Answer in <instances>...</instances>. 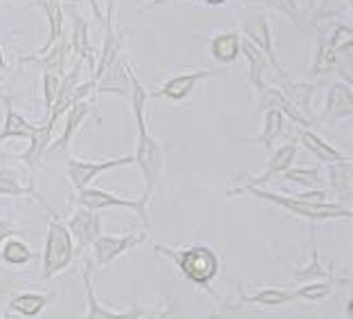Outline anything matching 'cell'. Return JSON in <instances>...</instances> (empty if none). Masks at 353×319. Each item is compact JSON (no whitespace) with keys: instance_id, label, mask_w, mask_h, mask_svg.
I'll return each mask as SVG.
<instances>
[{"instance_id":"obj_1","label":"cell","mask_w":353,"mask_h":319,"mask_svg":"<svg viewBox=\"0 0 353 319\" xmlns=\"http://www.w3.org/2000/svg\"><path fill=\"white\" fill-rule=\"evenodd\" d=\"M230 196H252L259 198L263 203H270L274 207H279L281 212L292 214L301 220L308 223H329V220H351L353 212L349 207H344L342 203H322V205H311L299 200L295 196L288 194H279V192H268V189H259V187H236L230 189Z\"/></svg>"},{"instance_id":"obj_2","label":"cell","mask_w":353,"mask_h":319,"mask_svg":"<svg viewBox=\"0 0 353 319\" xmlns=\"http://www.w3.org/2000/svg\"><path fill=\"white\" fill-rule=\"evenodd\" d=\"M156 252L160 256H167L169 261H174L178 272L183 274L187 281H192L194 286L208 290L212 297H216L210 288V283L219 277L221 272V256L212 245H189V247H169V245H160L156 243Z\"/></svg>"},{"instance_id":"obj_3","label":"cell","mask_w":353,"mask_h":319,"mask_svg":"<svg viewBox=\"0 0 353 319\" xmlns=\"http://www.w3.org/2000/svg\"><path fill=\"white\" fill-rule=\"evenodd\" d=\"M74 240L68 231L65 223L59 218L57 212H50L48 220V234L46 245H43V258H41V281L54 279L57 274L68 270L74 261Z\"/></svg>"},{"instance_id":"obj_4","label":"cell","mask_w":353,"mask_h":319,"mask_svg":"<svg viewBox=\"0 0 353 319\" xmlns=\"http://www.w3.org/2000/svg\"><path fill=\"white\" fill-rule=\"evenodd\" d=\"M236 7L241 10V32H239L241 39H245L259 52H263V56L268 59V63H272V70L286 81V74H283V68L277 59V52H274L268 10H265L261 3H239Z\"/></svg>"},{"instance_id":"obj_5","label":"cell","mask_w":353,"mask_h":319,"mask_svg":"<svg viewBox=\"0 0 353 319\" xmlns=\"http://www.w3.org/2000/svg\"><path fill=\"white\" fill-rule=\"evenodd\" d=\"M133 160H135V165L140 167L142 178H144V194L140 196V200L149 207L160 178L165 174V149H162L156 137L149 133L146 124L137 126V144H135Z\"/></svg>"},{"instance_id":"obj_6","label":"cell","mask_w":353,"mask_h":319,"mask_svg":"<svg viewBox=\"0 0 353 319\" xmlns=\"http://www.w3.org/2000/svg\"><path fill=\"white\" fill-rule=\"evenodd\" d=\"M133 165H135L133 155H115V158H106V160H81L68 155L65 174H68V183H70L74 192H81L85 187H92V180L106 174V171L133 167Z\"/></svg>"},{"instance_id":"obj_7","label":"cell","mask_w":353,"mask_h":319,"mask_svg":"<svg viewBox=\"0 0 353 319\" xmlns=\"http://www.w3.org/2000/svg\"><path fill=\"white\" fill-rule=\"evenodd\" d=\"M77 207H85V209H92V212L108 209V207H122V209L135 212L137 216H140V220L144 223V227L151 229L149 212H146V205L140 200V198H137V200H131V198H124L115 192H106V189L85 187L81 192H77Z\"/></svg>"},{"instance_id":"obj_8","label":"cell","mask_w":353,"mask_h":319,"mask_svg":"<svg viewBox=\"0 0 353 319\" xmlns=\"http://www.w3.org/2000/svg\"><path fill=\"white\" fill-rule=\"evenodd\" d=\"M149 238L146 231H128V234L115 236V234H101L92 243V258L99 268H108L113 265L119 256H124L126 252H131L137 245H142Z\"/></svg>"},{"instance_id":"obj_9","label":"cell","mask_w":353,"mask_h":319,"mask_svg":"<svg viewBox=\"0 0 353 319\" xmlns=\"http://www.w3.org/2000/svg\"><path fill=\"white\" fill-rule=\"evenodd\" d=\"M65 227L74 240V256H79L88 247H92L94 240L104 234L101 231V214L85 209V207H77L70 214V218H68Z\"/></svg>"},{"instance_id":"obj_10","label":"cell","mask_w":353,"mask_h":319,"mask_svg":"<svg viewBox=\"0 0 353 319\" xmlns=\"http://www.w3.org/2000/svg\"><path fill=\"white\" fill-rule=\"evenodd\" d=\"M92 263L85 261V268H83V288H85V315L81 319H144L146 317V310L140 308V304H131L128 310H110L106 308L101 301L97 299V292H94L92 286Z\"/></svg>"},{"instance_id":"obj_11","label":"cell","mask_w":353,"mask_h":319,"mask_svg":"<svg viewBox=\"0 0 353 319\" xmlns=\"http://www.w3.org/2000/svg\"><path fill=\"white\" fill-rule=\"evenodd\" d=\"M216 76H223V70H196V72H187V74H176L151 94L153 97H160V99L165 97L174 103H180V101H187L192 97L201 83L216 79Z\"/></svg>"},{"instance_id":"obj_12","label":"cell","mask_w":353,"mask_h":319,"mask_svg":"<svg viewBox=\"0 0 353 319\" xmlns=\"http://www.w3.org/2000/svg\"><path fill=\"white\" fill-rule=\"evenodd\" d=\"M63 12L70 14L72 19V30H70V48L74 52V59H79L90 68V76L94 74V65H97V52L92 48L90 41V25L83 19L79 7L72 3H63Z\"/></svg>"},{"instance_id":"obj_13","label":"cell","mask_w":353,"mask_h":319,"mask_svg":"<svg viewBox=\"0 0 353 319\" xmlns=\"http://www.w3.org/2000/svg\"><path fill=\"white\" fill-rule=\"evenodd\" d=\"M88 117H94V122H101V115L97 113V103L90 101V99L74 103V106L65 113V126H63L61 135H59L57 140L48 146V151H57V153H65L68 155V149H70L74 135L79 133V128L83 126V122Z\"/></svg>"},{"instance_id":"obj_14","label":"cell","mask_w":353,"mask_h":319,"mask_svg":"<svg viewBox=\"0 0 353 319\" xmlns=\"http://www.w3.org/2000/svg\"><path fill=\"white\" fill-rule=\"evenodd\" d=\"M254 92V99H256V113H265V110H277V113H281L283 117H288L290 122H295L299 128H315L313 122H308L306 117H301L297 113V108L292 106V103L283 97L279 88H274V85H268L263 83L261 88L252 90Z\"/></svg>"},{"instance_id":"obj_15","label":"cell","mask_w":353,"mask_h":319,"mask_svg":"<svg viewBox=\"0 0 353 319\" xmlns=\"http://www.w3.org/2000/svg\"><path fill=\"white\" fill-rule=\"evenodd\" d=\"M297 151H299L297 140H292V142H288V144L279 146V149H274V151L270 153V158H268V165H265V169L261 171L259 176H256V178L239 176L241 180H248V183H245L243 187H259V189H263L265 185L270 183L272 178L283 176V174H286V171L292 167V162H295Z\"/></svg>"},{"instance_id":"obj_16","label":"cell","mask_w":353,"mask_h":319,"mask_svg":"<svg viewBox=\"0 0 353 319\" xmlns=\"http://www.w3.org/2000/svg\"><path fill=\"white\" fill-rule=\"evenodd\" d=\"M52 133H54V126L50 124V122H43L39 124V128H37V133H34L32 137H30V144H28V149H25L23 153H5V151H0V160H19V162H23V165H28V169H37V167H41L43 165V155H46V151H48V146L52 144Z\"/></svg>"},{"instance_id":"obj_17","label":"cell","mask_w":353,"mask_h":319,"mask_svg":"<svg viewBox=\"0 0 353 319\" xmlns=\"http://www.w3.org/2000/svg\"><path fill=\"white\" fill-rule=\"evenodd\" d=\"M353 115V92L351 85L344 81H333L326 90V99H324V113H322V122H329L331 126L338 124L340 119L351 117Z\"/></svg>"},{"instance_id":"obj_18","label":"cell","mask_w":353,"mask_h":319,"mask_svg":"<svg viewBox=\"0 0 353 319\" xmlns=\"http://www.w3.org/2000/svg\"><path fill=\"white\" fill-rule=\"evenodd\" d=\"M265 10L281 12L286 19L301 34H315L317 21H315V3H299V0H272V3H261Z\"/></svg>"},{"instance_id":"obj_19","label":"cell","mask_w":353,"mask_h":319,"mask_svg":"<svg viewBox=\"0 0 353 319\" xmlns=\"http://www.w3.org/2000/svg\"><path fill=\"white\" fill-rule=\"evenodd\" d=\"M131 72L133 65L126 61V59L119 54L115 59V63L108 68V70L99 76L97 81V94H119V97L128 99L131 97Z\"/></svg>"},{"instance_id":"obj_20","label":"cell","mask_w":353,"mask_h":319,"mask_svg":"<svg viewBox=\"0 0 353 319\" xmlns=\"http://www.w3.org/2000/svg\"><path fill=\"white\" fill-rule=\"evenodd\" d=\"M0 196H7V198H32V200H37L43 209L48 214L54 212L52 207L46 203V198L41 196V192L37 187H34L32 180L28 183H23V176L19 169L14 167H0Z\"/></svg>"},{"instance_id":"obj_21","label":"cell","mask_w":353,"mask_h":319,"mask_svg":"<svg viewBox=\"0 0 353 319\" xmlns=\"http://www.w3.org/2000/svg\"><path fill=\"white\" fill-rule=\"evenodd\" d=\"M37 128H39L37 122H30L28 117L21 115L19 110L12 106V99L5 97V119H3V126H0V146H3V142H10V140H30V137L37 133Z\"/></svg>"},{"instance_id":"obj_22","label":"cell","mask_w":353,"mask_h":319,"mask_svg":"<svg viewBox=\"0 0 353 319\" xmlns=\"http://www.w3.org/2000/svg\"><path fill=\"white\" fill-rule=\"evenodd\" d=\"M317 85L320 83H315V81H281V85H279L281 94L297 108V113L313 124H315L313 94L317 92Z\"/></svg>"},{"instance_id":"obj_23","label":"cell","mask_w":353,"mask_h":319,"mask_svg":"<svg viewBox=\"0 0 353 319\" xmlns=\"http://www.w3.org/2000/svg\"><path fill=\"white\" fill-rule=\"evenodd\" d=\"M39 10L46 14V19H48V25H50V34H48V41L43 43V45L37 50V52H32L30 56H41V54H46V52H50L59 41H61L65 37V12H63V3H59V0H43V3H37Z\"/></svg>"},{"instance_id":"obj_24","label":"cell","mask_w":353,"mask_h":319,"mask_svg":"<svg viewBox=\"0 0 353 319\" xmlns=\"http://www.w3.org/2000/svg\"><path fill=\"white\" fill-rule=\"evenodd\" d=\"M297 144L304 146V149L311 153L313 158L324 162V165H335V162L349 160V155H344L340 149H335L329 140H324L322 135H317L315 131H311V128H299V131H297Z\"/></svg>"},{"instance_id":"obj_25","label":"cell","mask_w":353,"mask_h":319,"mask_svg":"<svg viewBox=\"0 0 353 319\" xmlns=\"http://www.w3.org/2000/svg\"><path fill=\"white\" fill-rule=\"evenodd\" d=\"M311 243H313V249H311V263H306V265H290L288 261H283V258H281V263L290 270L292 279H295L297 283L335 279V277H333V268H324L322 261H320V247H317L315 231H311Z\"/></svg>"},{"instance_id":"obj_26","label":"cell","mask_w":353,"mask_h":319,"mask_svg":"<svg viewBox=\"0 0 353 319\" xmlns=\"http://www.w3.org/2000/svg\"><path fill=\"white\" fill-rule=\"evenodd\" d=\"M68 52H70V43H68V39L63 37L61 41L57 43V45L46 52V54H41V56H30V54H25V56H19V63H39L43 65V72H50V74H57L59 79H63L65 72H68Z\"/></svg>"},{"instance_id":"obj_27","label":"cell","mask_w":353,"mask_h":319,"mask_svg":"<svg viewBox=\"0 0 353 319\" xmlns=\"http://www.w3.org/2000/svg\"><path fill=\"white\" fill-rule=\"evenodd\" d=\"M239 290V297H241V304L243 306H263V308H281V306H288L292 301H297L295 295H292V288H263L254 295H248L243 283L236 286Z\"/></svg>"},{"instance_id":"obj_28","label":"cell","mask_w":353,"mask_h":319,"mask_svg":"<svg viewBox=\"0 0 353 319\" xmlns=\"http://www.w3.org/2000/svg\"><path fill=\"white\" fill-rule=\"evenodd\" d=\"M315 41H317V48H315V59L311 63V74L326 76V74L335 72V65H338V52H335L333 43L329 41L326 23L315 30Z\"/></svg>"},{"instance_id":"obj_29","label":"cell","mask_w":353,"mask_h":319,"mask_svg":"<svg viewBox=\"0 0 353 319\" xmlns=\"http://www.w3.org/2000/svg\"><path fill=\"white\" fill-rule=\"evenodd\" d=\"M208 48L214 61H219L223 65L234 63L241 56V34L236 30H225L216 34V37H212L208 41Z\"/></svg>"},{"instance_id":"obj_30","label":"cell","mask_w":353,"mask_h":319,"mask_svg":"<svg viewBox=\"0 0 353 319\" xmlns=\"http://www.w3.org/2000/svg\"><path fill=\"white\" fill-rule=\"evenodd\" d=\"M54 297H57V292H19V295H14L10 299L7 310H12V313L21 315L25 319H34L46 310V306Z\"/></svg>"},{"instance_id":"obj_31","label":"cell","mask_w":353,"mask_h":319,"mask_svg":"<svg viewBox=\"0 0 353 319\" xmlns=\"http://www.w3.org/2000/svg\"><path fill=\"white\" fill-rule=\"evenodd\" d=\"M283 117L277 110H265L263 113V131L259 135H252V137H241L236 140L239 144H259L263 146L265 151H272L274 142L279 140L281 133H283Z\"/></svg>"},{"instance_id":"obj_32","label":"cell","mask_w":353,"mask_h":319,"mask_svg":"<svg viewBox=\"0 0 353 319\" xmlns=\"http://www.w3.org/2000/svg\"><path fill=\"white\" fill-rule=\"evenodd\" d=\"M241 54H243L248 61V83L252 85V90L261 88L265 83L263 74H265V68H268V59L263 56V52H259L245 39H241Z\"/></svg>"},{"instance_id":"obj_33","label":"cell","mask_w":353,"mask_h":319,"mask_svg":"<svg viewBox=\"0 0 353 319\" xmlns=\"http://www.w3.org/2000/svg\"><path fill=\"white\" fill-rule=\"evenodd\" d=\"M326 171H329L331 192L349 200L353 192V162L344 160V162H335V165H326Z\"/></svg>"},{"instance_id":"obj_34","label":"cell","mask_w":353,"mask_h":319,"mask_svg":"<svg viewBox=\"0 0 353 319\" xmlns=\"http://www.w3.org/2000/svg\"><path fill=\"white\" fill-rule=\"evenodd\" d=\"M37 254L30 247V243H25L23 238H7L3 243V249H0V261L7 263L10 268H21V265H28L30 261H34Z\"/></svg>"},{"instance_id":"obj_35","label":"cell","mask_w":353,"mask_h":319,"mask_svg":"<svg viewBox=\"0 0 353 319\" xmlns=\"http://www.w3.org/2000/svg\"><path fill=\"white\" fill-rule=\"evenodd\" d=\"M288 183L301 187L304 192H317V189H326V180L320 169L315 167H290L286 174L281 176Z\"/></svg>"},{"instance_id":"obj_36","label":"cell","mask_w":353,"mask_h":319,"mask_svg":"<svg viewBox=\"0 0 353 319\" xmlns=\"http://www.w3.org/2000/svg\"><path fill=\"white\" fill-rule=\"evenodd\" d=\"M335 283L349 286V279H326V281L299 283L297 288H292V295H295V299H301V301H322V299H326L333 292Z\"/></svg>"},{"instance_id":"obj_37","label":"cell","mask_w":353,"mask_h":319,"mask_svg":"<svg viewBox=\"0 0 353 319\" xmlns=\"http://www.w3.org/2000/svg\"><path fill=\"white\" fill-rule=\"evenodd\" d=\"M146 99H149V90L137 79V74L131 72V97H128V101H131V110L137 126L146 124Z\"/></svg>"},{"instance_id":"obj_38","label":"cell","mask_w":353,"mask_h":319,"mask_svg":"<svg viewBox=\"0 0 353 319\" xmlns=\"http://www.w3.org/2000/svg\"><path fill=\"white\" fill-rule=\"evenodd\" d=\"M59 85H61V79H59L57 74L43 72V99H46V110H48V113H50V110H52V106H54Z\"/></svg>"},{"instance_id":"obj_39","label":"cell","mask_w":353,"mask_h":319,"mask_svg":"<svg viewBox=\"0 0 353 319\" xmlns=\"http://www.w3.org/2000/svg\"><path fill=\"white\" fill-rule=\"evenodd\" d=\"M16 234H21V229L16 227L12 220H0V245H3L7 238H14Z\"/></svg>"},{"instance_id":"obj_40","label":"cell","mask_w":353,"mask_h":319,"mask_svg":"<svg viewBox=\"0 0 353 319\" xmlns=\"http://www.w3.org/2000/svg\"><path fill=\"white\" fill-rule=\"evenodd\" d=\"M7 74H10V63L5 61V52H3V45H0V81H3Z\"/></svg>"},{"instance_id":"obj_41","label":"cell","mask_w":353,"mask_h":319,"mask_svg":"<svg viewBox=\"0 0 353 319\" xmlns=\"http://www.w3.org/2000/svg\"><path fill=\"white\" fill-rule=\"evenodd\" d=\"M0 319H25V317L12 313V310H3V315H0Z\"/></svg>"},{"instance_id":"obj_42","label":"cell","mask_w":353,"mask_h":319,"mask_svg":"<svg viewBox=\"0 0 353 319\" xmlns=\"http://www.w3.org/2000/svg\"><path fill=\"white\" fill-rule=\"evenodd\" d=\"M210 319H223V315H216V313H212V317Z\"/></svg>"},{"instance_id":"obj_43","label":"cell","mask_w":353,"mask_h":319,"mask_svg":"<svg viewBox=\"0 0 353 319\" xmlns=\"http://www.w3.org/2000/svg\"><path fill=\"white\" fill-rule=\"evenodd\" d=\"M0 315H3V310H0Z\"/></svg>"}]
</instances>
